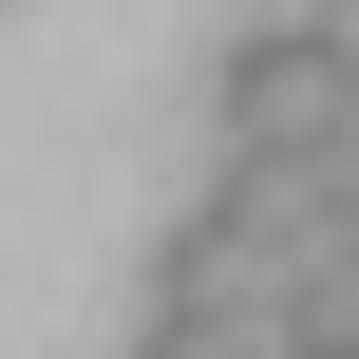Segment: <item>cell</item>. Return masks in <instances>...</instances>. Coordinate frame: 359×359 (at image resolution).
<instances>
[{"instance_id":"cell-1","label":"cell","mask_w":359,"mask_h":359,"mask_svg":"<svg viewBox=\"0 0 359 359\" xmlns=\"http://www.w3.org/2000/svg\"><path fill=\"white\" fill-rule=\"evenodd\" d=\"M303 265H265L246 227H170V265H151V322H133V359H303Z\"/></svg>"},{"instance_id":"cell-3","label":"cell","mask_w":359,"mask_h":359,"mask_svg":"<svg viewBox=\"0 0 359 359\" xmlns=\"http://www.w3.org/2000/svg\"><path fill=\"white\" fill-rule=\"evenodd\" d=\"M284 322H303V359H359V246L303 265V303H284Z\"/></svg>"},{"instance_id":"cell-2","label":"cell","mask_w":359,"mask_h":359,"mask_svg":"<svg viewBox=\"0 0 359 359\" xmlns=\"http://www.w3.org/2000/svg\"><path fill=\"white\" fill-rule=\"evenodd\" d=\"M208 133L227 151H322L359 170V57L322 19H265V38H227V76H208Z\"/></svg>"},{"instance_id":"cell-4","label":"cell","mask_w":359,"mask_h":359,"mask_svg":"<svg viewBox=\"0 0 359 359\" xmlns=\"http://www.w3.org/2000/svg\"><path fill=\"white\" fill-rule=\"evenodd\" d=\"M303 19H322V38H341V57H359V0H303Z\"/></svg>"}]
</instances>
